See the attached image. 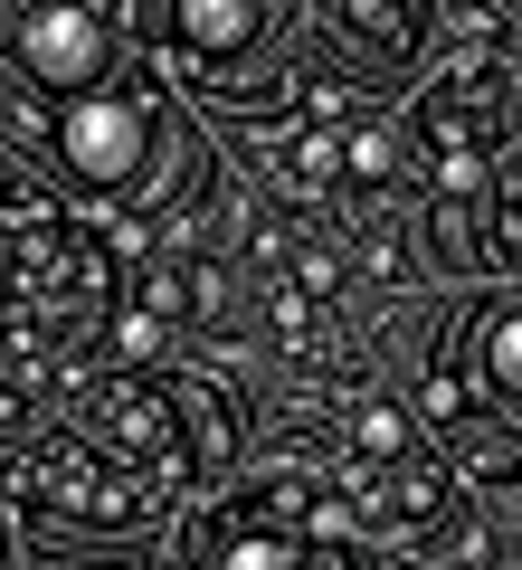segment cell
Returning <instances> with one entry per match:
<instances>
[{"label": "cell", "mask_w": 522, "mask_h": 570, "mask_svg": "<svg viewBox=\"0 0 522 570\" xmlns=\"http://www.w3.org/2000/svg\"><path fill=\"white\" fill-rule=\"evenodd\" d=\"M124 276L105 219H58V209H29V219L0 228V371L10 381H48L86 352V333L115 324Z\"/></svg>", "instance_id": "6da1fadb"}, {"label": "cell", "mask_w": 522, "mask_h": 570, "mask_svg": "<svg viewBox=\"0 0 522 570\" xmlns=\"http://www.w3.org/2000/svg\"><path fill=\"white\" fill-rule=\"evenodd\" d=\"M171 561L181 570H371V542L352 523V504L333 494V475L314 456H285L276 475L190 513Z\"/></svg>", "instance_id": "7a4b0ae2"}, {"label": "cell", "mask_w": 522, "mask_h": 570, "mask_svg": "<svg viewBox=\"0 0 522 570\" xmlns=\"http://www.w3.org/2000/svg\"><path fill=\"white\" fill-rule=\"evenodd\" d=\"M0 513H10V532H39V542L115 551V542H142V532L171 523L181 513V485L105 456L86 428H58V438L20 448V466L0 475Z\"/></svg>", "instance_id": "3957f363"}, {"label": "cell", "mask_w": 522, "mask_h": 570, "mask_svg": "<svg viewBox=\"0 0 522 570\" xmlns=\"http://www.w3.org/2000/svg\"><path fill=\"white\" fill-rule=\"evenodd\" d=\"M513 124H522V77H513L503 58H456L418 105H408L400 153H408V171H418L427 200L484 209V190H494V163H503V142H513Z\"/></svg>", "instance_id": "277c9868"}, {"label": "cell", "mask_w": 522, "mask_h": 570, "mask_svg": "<svg viewBox=\"0 0 522 570\" xmlns=\"http://www.w3.org/2000/svg\"><path fill=\"white\" fill-rule=\"evenodd\" d=\"M427 419H437V428L484 419V428H503V438H522V285L475 295V305L437 333V362H427Z\"/></svg>", "instance_id": "5b68a950"}, {"label": "cell", "mask_w": 522, "mask_h": 570, "mask_svg": "<svg viewBox=\"0 0 522 570\" xmlns=\"http://www.w3.org/2000/svg\"><path fill=\"white\" fill-rule=\"evenodd\" d=\"M161 134H171L161 124V96L142 77H115V86H96V96L48 115V163L77 190H134L161 163Z\"/></svg>", "instance_id": "8992f818"}, {"label": "cell", "mask_w": 522, "mask_h": 570, "mask_svg": "<svg viewBox=\"0 0 522 570\" xmlns=\"http://www.w3.org/2000/svg\"><path fill=\"white\" fill-rule=\"evenodd\" d=\"M77 428L96 438L105 456H124V466L161 475V485H200V466H190V438H181V409H171V390H161V371H105L96 390L77 400Z\"/></svg>", "instance_id": "52a82bcc"}, {"label": "cell", "mask_w": 522, "mask_h": 570, "mask_svg": "<svg viewBox=\"0 0 522 570\" xmlns=\"http://www.w3.org/2000/svg\"><path fill=\"white\" fill-rule=\"evenodd\" d=\"M115 39H124V20H105V10H20V20H10L20 77L39 86V96H58V105L115 86Z\"/></svg>", "instance_id": "ba28073f"}, {"label": "cell", "mask_w": 522, "mask_h": 570, "mask_svg": "<svg viewBox=\"0 0 522 570\" xmlns=\"http://www.w3.org/2000/svg\"><path fill=\"white\" fill-rule=\"evenodd\" d=\"M304 39L333 58V77H408L418 48H437V10L418 0H333L304 20Z\"/></svg>", "instance_id": "9c48e42d"}, {"label": "cell", "mask_w": 522, "mask_h": 570, "mask_svg": "<svg viewBox=\"0 0 522 570\" xmlns=\"http://www.w3.org/2000/svg\"><path fill=\"white\" fill-rule=\"evenodd\" d=\"M266 171H276L285 200H333L342 190V134L333 124H285V134L266 142Z\"/></svg>", "instance_id": "30bf717a"}, {"label": "cell", "mask_w": 522, "mask_h": 570, "mask_svg": "<svg viewBox=\"0 0 522 570\" xmlns=\"http://www.w3.org/2000/svg\"><path fill=\"white\" fill-rule=\"evenodd\" d=\"M161 390H171V409H181V438H190L200 485H209V475H228V466H238V419H228V400L209 381H190V371H161Z\"/></svg>", "instance_id": "8fae6325"}, {"label": "cell", "mask_w": 522, "mask_h": 570, "mask_svg": "<svg viewBox=\"0 0 522 570\" xmlns=\"http://www.w3.org/2000/svg\"><path fill=\"white\" fill-rule=\"evenodd\" d=\"M400 171H408L400 124H352V134H342V190H390Z\"/></svg>", "instance_id": "7c38bea8"}, {"label": "cell", "mask_w": 522, "mask_h": 570, "mask_svg": "<svg viewBox=\"0 0 522 570\" xmlns=\"http://www.w3.org/2000/svg\"><path fill=\"white\" fill-rule=\"evenodd\" d=\"M0 570H10V513H0Z\"/></svg>", "instance_id": "4fadbf2b"}]
</instances>
